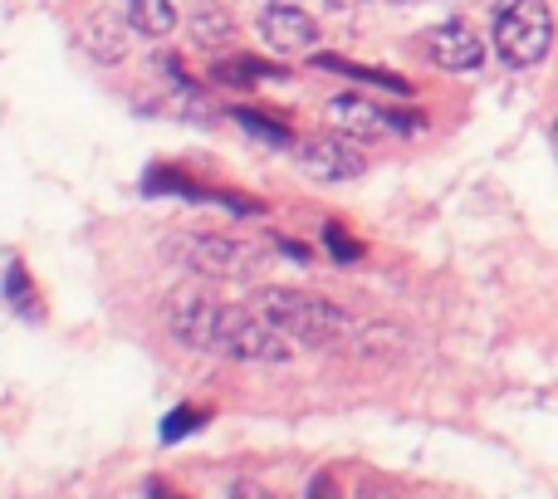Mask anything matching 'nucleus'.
Returning a JSON list of instances; mask_svg holds the SVG:
<instances>
[{"label": "nucleus", "mask_w": 558, "mask_h": 499, "mask_svg": "<svg viewBox=\"0 0 558 499\" xmlns=\"http://www.w3.org/2000/svg\"><path fill=\"white\" fill-rule=\"evenodd\" d=\"M255 308L270 318L275 328H284L299 348H324L333 338L353 333V314L343 304L324 294H304V289H284V284H265L255 294Z\"/></svg>", "instance_id": "obj_1"}, {"label": "nucleus", "mask_w": 558, "mask_h": 499, "mask_svg": "<svg viewBox=\"0 0 558 499\" xmlns=\"http://www.w3.org/2000/svg\"><path fill=\"white\" fill-rule=\"evenodd\" d=\"M294 338L284 328H275L260 308H226L216 314L211 353L231 357V363H289L294 357Z\"/></svg>", "instance_id": "obj_2"}, {"label": "nucleus", "mask_w": 558, "mask_h": 499, "mask_svg": "<svg viewBox=\"0 0 558 499\" xmlns=\"http://www.w3.org/2000/svg\"><path fill=\"white\" fill-rule=\"evenodd\" d=\"M554 49V10L544 0H510L495 15V54L510 69H534Z\"/></svg>", "instance_id": "obj_3"}, {"label": "nucleus", "mask_w": 558, "mask_h": 499, "mask_svg": "<svg viewBox=\"0 0 558 499\" xmlns=\"http://www.w3.org/2000/svg\"><path fill=\"white\" fill-rule=\"evenodd\" d=\"M172 259H182L186 269L206 279H245L265 265L260 249L235 241V235H182V241H172Z\"/></svg>", "instance_id": "obj_4"}, {"label": "nucleus", "mask_w": 558, "mask_h": 499, "mask_svg": "<svg viewBox=\"0 0 558 499\" xmlns=\"http://www.w3.org/2000/svg\"><path fill=\"white\" fill-rule=\"evenodd\" d=\"M357 137H308L304 147H299V167H304V177H314V182H357V177L367 172V157L357 153Z\"/></svg>", "instance_id": "obj_5"}, {"label": "nucleus", "mask_w": 558, "mask_h": 499, "mask_svg": "<svg viewBox=\"0 0 558 499\" xmlns=\"http://www.w3.org/2000/svg\"><path fill=\"white\" fill-rule=\"evenodd\" d=\"M216 314H221V304H216V299H206V294H192V289H182V294L167 299L162 324H167V333H172L182 348H192V353H211Z\"/></svg>", "instance_id": "obj_6"}, {"label": "nucleus", "mask_w": 558, "mask_h": 499, "mask_svg": "<svg viewBox=\"0 0 558 499\" xmlns=\"http://www.w3.org/2000/svg\"><path fill=\"white\" fill-rule=\"evenodd\" d=\"M426 54H432V64L446 69V74H475V69L485 64L481 35H475L471 25H461V20L436 25L432 35H426Z\"/></svg>", "instance_id": "obj_7"}, {"label": "nucleus", "mask_w": 558, "mask_h": 499, "mask_svg": "<svg viewBox=\"0 0 558 499\" xmlns=\"http://www.w3.org/2000/svg\"><path fill=\"white\" fill-rule=\"evenodd\" d=\"M260 39L275 49V54H304V49L318 45V25L308 10L279 0V5L260 10Z\"/></svg>", "instance_id": "obj_8"}, {"label": "nucleus", "mask_w": 558, "mask_h": 499, "mask_svg": "<svg viewBox=\"0 0 558 499\" xmlns=\"http://www.w3.org/2000/svg\"><path fill=\"white\" fill-rule=\"evenodd\" d=\"M324 113H328V123H333L338 133H343V137H357V143H373V137H383L387 127H392V113H387V108H377L373 98H363V94H338V98H328Z\"/></svg>", "instance_id": "obj_9"}, {"label": "nucleus", "mask_w": 558, "mask_h": 499, "mask_svg": "<svg viewBox=\"0 0 558 499\" xmlns=\"http://www.w3.org/2000/svg\"><path fill=\"white\" fill-rule=\"evenodd\" d=\"M314 69H324V74H343V78H357V84H377L387 88V94H412V84L397 74H387V69H373V64H357V59H343V54H314Z\"/></svg>", "instance_id": "obj_10"}, {"label": "nucleus", "mask_w": 558, "mask_h": 499, "mask_svg": "<svg viewBox=\"0 0 558 499\" xmlns=\"http://www.w3.org/2000/svg\"><path fill=\"white\" fill-rule=\"evenodd\" d=\"M84 49L98 64H118L128 54V29L113 15H88L84 20Z\"/></svg>", "instance_id": "obj_11"}, {"label": "nucleus", "mask_w": 558, "mask_h": 499, "mask_svg": "<svg viewBox=\"0 0 558 499\" xmlns=\"http://www.w3.org/2000/svg\"><path fill=\"white\" fill-rule=\"evenodd\" d=\"M128 29H137L143 39H167L177 29V5L172 0H133L128 5Z\"/></svg>", "instance_id": "obj_12"}, {"label": "nucleus", "mask_w": 558, "mask_h": 499, "mask_svg": "<svg viewBox=\"0 0 558 499\" xmlns=\"http://www.w3.org/2000/svg\"><path fill=\"white\" fill-rule=\"evenodd\" d=\"M211 74H216V84L255 88V84H270V78H289V69L265 64V59H231V64H216Z\"/></svg>", "instance_id": "obj_13"}, {"label": "nucleus", "mask_w": 558, "mask_h": 499, "mask_svg": "<svg viewBox=\"0 0 558 499\" xmlns=\"http://www.w3.org/2000/svg\"><path fill=\"white\" fill-rule=\"evenodd\" d=\"M186 35H192V45H202V49H226L235 39V25L226 10H196V15L186 20Z\"/></svg>", "instance_id": "obj_14"}, {"label": "nucleus", "mask_w": 558, "mask_h": 499, "mask_svg": "<svg viewBox=\"0 0 558 499\" xmlns=\"http://www.w3.org/2000/svg\"><path fill=\"white\" fill-rule=\"evenodd\" d=\"M235 123L245 127L251 137H260V143H275V147H294V133H289L284 123H275V118L255 113V108H235Z\"/></svg>", "instance_id": "obj_15"}, {"label": "nucleus", "mask_w": 558, "mask_h": 499, "mask_svg": "<svg viewBox=\"0 0 558 499\" xmlns=\"http://www.w3.org/2000/svg\"><path fill=\"white\" fill-rule=\"evenodd\" d=\"M5 304L15 308V314H39V294H35V284H29V275H25V265H10L5 269Z\"/></svg>", "instance_id": "obj_16"}, {"label": "nucleus", "mask_w": 558, "mask_h": 499, "mask_svg": "<svg viewBox=\"0 0 558 499\" xmlns=\"http://www.w3.org/2000/svg\"><path fill=\"white\" fill-rule=\"evenodd\" d=\"M324 245H328V255H333L338 265H357V259H363V245H357L338 221H328V226H324Z\"/></svg>", "instance_id": "obj_17"}, {"label": "nucleus", "mask_w": 558, "mask_h": 499, "mask_svg": "<svg viewBox=\"0 0 558 499\" xmlns=\"http://www.w3.org/2000/svg\"><path fill=\"white\" fill-rule=\"evenodd\" d=\"M202 422H206V412H202V406H177V412L162 422V441H167V446H172V441H182V436H192Z\"/></svg>", "instance_id": "obj_18"}, {"label": "nucleus", "mask_w": 558, "mask_h": 499, "mask_svg": "<svg viewBox=\"0 0 558 499\" xmlns=\"http://www.w3.org/2000/svg\"><path fill=\"white\" fill-rule=\"evenodd\" d=\"M279 255H289L294 265H314V249L299 245V241H279Z\"/></svg>", "instance_id": "obj_19"}, {"label": "nucleus", "mask_w": 558, "mask_h": 499, "mask_svg": "<svg viewBox=\"0 0 558 499\" xmlns=\"http://www.w3.org/2000/svg\"><path fill=\"white\" fill-rule=\"evenodd\" d=\"M554 153H558V123H554Z\"/></svg>", "instance_id": "obj_20"}]
</instances>
